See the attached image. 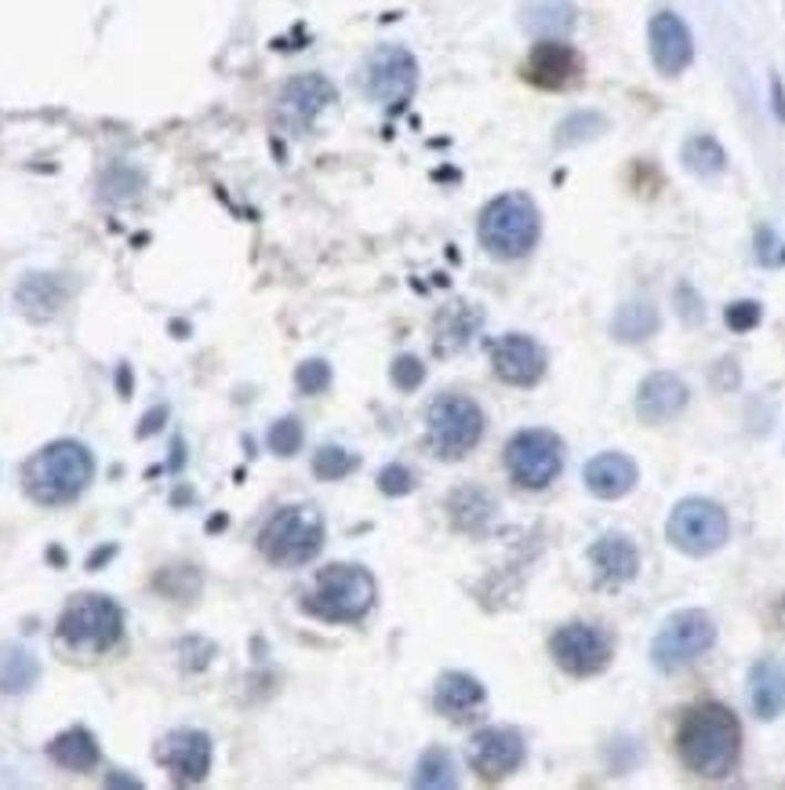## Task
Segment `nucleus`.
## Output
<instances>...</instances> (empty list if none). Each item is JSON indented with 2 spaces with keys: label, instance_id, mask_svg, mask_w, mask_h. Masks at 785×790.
<instances>
[{
  "label": "nucleus",
  "instance_id": "obj_1",
  "mask_svg": "<svg viewBox=\"0 0 785 790\" xmlns=\"http://www.w3.org/2000/svg\"><path fill=\"white\" fill-rule=\"evenodd\" d=\"M676 755L684 769L702 780H724L742 758V725L724 704H699L676 729Z\"/></svg>",
  "mask_w": 785,
  "mask_h": 790
},
{
  "label": "nucleus",
  "instance_id": "obj_2",
  "mask_svg": "<svg viewBox=\"0 0 785 790\" xmlns=\"http://www.w3.org/2000/svg\"><path fill=\"white\" fill-rule=\"evenodd\" d=\"M95 478V459L87 444L62 438L33 452L22 466V484L41 506H66Z\"/></svg>",
  "mask_w": 785,
  "mask_h": 790
},
{
  "label": "nucleus",
  "instance_id": "obj_3",
  "mask_svg": "<svg viewBox=\"0 0 785 790\" xmlns=\"http://www.w3.org/2000/svg\"><path fill=\"white\" fill-rule=\"evenodd\" d=\"M375 576L364 565H328L317 572L302 608L324 623H360L375 608Z\"/></svg>",
  "mask_w": 785,
  "mask_h": 790
},
{
  "label": "nucleus",
  "instance_id": "obj_4",
  "mask_svg": "<svg viewBox=\"0 0 785 790\" xmlns=\"http://www.w3.org/2000/svg\"><path fill=\"white\" fill-rule=\"evenodd\" d=\"M324 546V517L310 503L280 506L259 532V551L280 568L310 565Z\"/></svg>",
  "mask_w": 785,
  "mask_h": 790
},
{
  "label": "nucleus",
  "instance_id": "obj_5",
  "mask_svg": "<svg viewBox=\"0 0 785 790\" xmlns=\"http://www.w3.org/2000/svg\"><path fill=\"white\" fill-rule=\"evenodd\" d=\"M481 245L495 259H524L538 245L543 219H538L535 201L527 194H502L481 212Z\"/></svg>",
  "mask_w": 785,
  "mask_h": 790
},
{
  "label": "nucleus",
  "instance_id": "obj_6",
  "mask_svg": "<svg viewBox=\"0 0 785 790\" xmlns=\"http://www.w3.org/2000/svg\"><path fill=\"white\" fill-rule=\"evenodd\" d=\"M59 642L73 653H110L124 634V612L106 594H81L62 608L59 616Z\"/></svg>",
  "mask_w": 785,
  "mask_h": 790
},
{
  "label": "nucleus",
  "instance_id": "obj_7",
  "mask_svg": "<svg viewBox=\"0 0 785 790\" xmlns=\"http://www.w3.org/2000/svg\"><path fill=\"white\" fill-rule=\"evenodd\" d=\"M713 645H716V623L710 612L684 608V612H673V616L662 623V630L654 634L651 663L662 674H676L691 667L699 656L710 653Z\"/></svg>",
  "mask_w": 785,
  "mask_h": 790
},
{
  "label": "nucleus",
  "instance_id": "obj_8",
  "mask_svg": "<svg viewBox=\"0 0 785 790\" xmlns=\"http://www.w3.org/2000/svg\"><path fill=\"white\" fill-rule=\"evenodd\" d=\"M430 449L441 459L469 455L484 438V412L466 393H441L426 415Z\"/></svg>",
  "mask_w": 785,
  "mask_h": 790
},
{
  "label": "nucleus",
  "instance_id": "obj_9",
  "mask_svg": "<svg viewBox=\"0 0 785 790\" xmlns=\"http://www.w3.org/2000/svg\"><path fill=\"white\" fill-rule=\"evenodd\" d=\"M665 535L680 554L710 557L727 543V535H731L727 510L713 500H702V495H688V500H680L673 506V514H669Z\"/></svg>",
  "mask_w": 785,
  "mask_h": 790
},
{
  "label": "nucleus",
  "instance_id": "obj_10",
  "mask_svg": "<svg viewBox=\"0 0 785 790\" xmlns=\"http://www.w3.org/2000/svg\"><path fill=\"white\" fill-rule=\"evenodd\" d=\"M506 470L520 489H546L564 470V441L552 430H520L506 444Z\"/></svg>",
  "mask_w": 785,
  "mask_h": 790
},
{
  "label": "nucleus",
  "instance_id": "obj_11",
  "mask_svg": "<svg viewBox=\"0 0 785 790\" xmlns=\"http://www.w3.org/2000/svg\"><path fill=\"white\" fill-rule=\"evenodd\" d=\"M549 653L557 667L571 678H593L614 659V637L597 623H568L549 637Z\"/></svg>",
  "mask_w": 785,
  "mask_h": 790
},
{
  "label": "nucleus",
  "instance_id": "obj_12",
  "mask_svg": "<svg viewBox=\"0 0 785 790\" xmlns=\"http://www.w3.org/2000/svg\"><path fill=\"white\" fill-rule=\"evenodd\" d=\"M419 84V62L407 48L385 44L379 51H371L368 66H364V92L385 110H396L415 95Z\"/></svg>",
  "mask_w": 785,
  "mask_h": 790
},
{
  "label": "nucleus",
  "instance_id": "obj_13",
  "mask_svg": "<svg viewBox=\"0 0 785 790\" xmlns=\"http://www.w3.org/2000/svg\"><path fill=\"white\" fill-rule=\"evenodd\" d=\"M527 743L517 729L509 725H487L469 739V769L481 776V780H506L509 772H517L524 765Z\"/></svg>",
  "mask_w": 785,
  "mask_h": 790
},
{
  "label": "nucleus",
  "instance_id": "obj_14",
  "mask_svg": "<svg viewBox=\"0 0 785 790\" xmlns=\"http://www.w3.org/2000/svg\"><path fill=\"white\" fill-rule=\"evenodd\" d=\"M331 102H334V88L328 76H320V73L291 76L277 99V121L285 124L288 132H306Z\"/></svg>",
  "mask_w": 785,
  "mask_h": 790
},
{
  "label": "nucleus",
  "instance_id": "obj_15",
  "mask_svg": "<svg viewBox=\"0 0 785 790\" xmlns=\"http://www.w3.org/2000/svg\"><path fill=\"white\" fill-rule=\"evenodd\" d=\"M492 368L502 382H509V387H535V382L546 376L549 357L538 339L509 331V336H502L492 347Z\"/></svg>",
  "mask_w": 785,
  "mask_h": 790
},
{
  "label": "nucleus",
  "instance_id": "obj_16",
  "mask_svg": "<svg viewBox=\"0 0 785 790\" xmlns=\"http://www.w3.org/2000/svg\"><path fill=\"white\" fill-rule=\"evenodd\" d=\"M157 758L175 783H200L211 772V736L200 729H172L161 739Z\"/></svg>",
  "mask_w": 785,
  "mask_h": 790
},
{
  "label": "nucleus",
  "instance_id": "obj_17",
  "mask_svg": "<svg viewBox=\"0 0 785 790\" xmlns=\"http://www.w3.org/2000/svg\"><path fill=\"white\" fill-rule=\"evenodd\" d=\"M648 48H651V62L665 76L684 73L694 59V37L676 11H654L648 22Z\"/></svg>",
  "mask_w": 785,
  "mask_h": 790
},
{
  "label": "nucleus",
  "instance_id": "obj_18",
  "mask_svg": "<svg viewBox=\"0 0 785 790\" xmlns=\"http://www.w3.org/2000/svg\"><path fill=\"white\" fill-rule=\"evenodd\" d=\"M524 76L531 81L535 88H546V92H560V88L575 84L582 76V55L564 44L560 37L552 41H538L531 48V55L524 62Z\"/></svg>",
  "mask_w": 785,
  "mask_h": 790
},
{
  "label": "nucleus",
  "instance_id": "obj_19",
  "mask_svg": "<svg viewBox=\"0 0 785 790\" xmlns=\"http://www.w3.org/2000/svg\"><path fill=\"white\" fill-rule=\"evenodd\" d=\"M436 710L444 714L447 721H473L481 718L487 707V692L484 685L466 670H447L436 678V692H433Z\"/></svg>",
  "mask_w": 785,
  "mask_h": 790
},
{
  "label": "nucleus",
  "instance_id": "obj_20",
  "mask_svg": "<svg viewBox=\"0 0 785 790\" xmlns=\"http://www.w3.org/2000/svg\"><path fill=\"white\" fill-rule=\"evenodd\" d=\"M688 408V382L673 372H654L637 390V415L643 423H669Z\"/></svg>",
  "mask_w": 785,
  "mask_h": 790
},
{
  "label": "nucleus",
  "instance_id": "obj_21",
  "mask_svg": "<svg viewBox=\"0 0 785 790\" xmlns=\"http://www.w3.org/2000/svg\"><path fill=\"white\" fill-rule=\"evenodd\" d=\"M637 463L626 452H600L586 463L582 481L597 500H622L637 489Z\"/></svg>",
  "mask_w": 785,
  "mask_h": 790
},
{
  "label": "nucleus",
  "instance_id": "obj_22",
  "mask_svg": "<svg viewBox=\"0 0 785 790\" xmlns=\"http://www.w3.org/2000/svg\"><path fill=\"white\" fill-rule=\"evenodd\" d=\"M589 561H593V572L603 586H622L629 579H637V572H640L637 543L626 540V535H614V532L589 546Z\"/></svg>",
  "mask_w": 785,
  "mask_h": 790
},
{
  "label": "nucleus",
  "instance_id": "obj_23",
  "mask_svg": "<svg viewBox=\"0 0 785 790\" xmlns=\"http://www.w3.org/2000/svg\"><path fill=\"white\" fill-rule=\"evenodd\" d=\"M750 704L756 718L775 721L785 710V663L775 656L756 659L750 667Z\"/></svg>",
  "mask_w": 785,
  "mask_h": 790
},
{
  "label": "nucleus",
  "instance_id": "obj_24",
  "mask_svg": "<svg viewBox=\"0 0 785 790\" xmlns=\"http://www.w3.org/2000/svg\"><path fill=\"white\" fill-rule=\"evenodd\" d=\"M16 299H19V310L25 317H33V321H48V317H55L62 306H66L70 285L59 274H30L19 285Z\"/></svg>",
  "mask_w": 785,
  "mask_h": 790
},
{
  "label": "nucleus",
  "instance_id": "obj_25",
  "mask_svg": "<svg viewBox=\"0 0 785 790\" xmlns=\"http://www.w3.org/2000/svg\"><path fill=\"white\" fill-rule=\"evenodd\" d=\"M520 22L527 33L543 37V41H552V37H564L575 30L578 11L571 0H524Z\"/></svg>",
  "mask_w": 785,
  "mask_h": 790
},
{
  "label": "nucleus",
  "instance_id": "obj_26",
  "mask_svg": "<svg viewBox=\"0 0 785 790\" xmlns=\"http://www.w3.org/2000/svg\"><path fill=\"white\" fill-rule=\"evenodd\" d=\"M48 758L66 772H92L102 755H99V739L87 729H81V725H73V729L59 732L55 739H51Z\"/></svg>",
  "mask_w": 785,
  "mask_h": 790
},
{
  "label": "nucleus",
  "instance_id": "obj_27",
  "mask_svg": "<svg viewBox=\"0 0 785 790\" xmlns=\"http://www.w3.org/2000/svg\"><path fill=\"white\" fill-rule=\"evenodd\" d=\"M481 325H484V314L476 310V306H469V302L447 306V310L436 317V350L441 353L462 350L476 331H481Z\"/></svg>",
  "mask_w": 785,
  "mask_h": 790
},
{
  "label": "nucleus",
  "instance_id": "obj_28",
  "mask_svg": "<svg viewBox=\"0 0 785 790\" xmlns=\"http://www.w3.org/2000/svg\"><path fill=\"white\" fill-rule=\"evenodd\" d=\"M41 678V663L22 645H4L0 648V692L4 696H19L30 692Z\"/></svg>",
  "mask_w": 785,
  "mask_h": 790
},
{
  "label": "nucleus",
  "instance_id": "obj_29",
  "mask_svg": "<svg viewBox=\"0 0 785 790\" xmlns=\"http://www.w3.org/2000/svg\"><path fill=\"white\" fill-rule=\"evenodd\" d=\"M659 310H654L651 302H643V299H633V302H622L619 306V314H614V339H622V342H643V339H651L654 331H659Z\"/></svg>",
  "mask_w": 785,
  "mask_h": 790
},
{
  "label": "nucleus",
  "instance_id": "obj_30",
  "mask_svg": "<svg viewBox=\"0 0 785 790\" xmlns=\"http://www.w3.org/2000/svg\"><path fill=\"white\" fill-rule=\"evenodd\" d=\"M680 157H684L688 172L702 175V178L720 175V172L727 168V153H724V146H720L713 135H691Z\"/></svg>",
  "mask_w": 785,
  "mask_h": 790
},
{
  "label": "nucleus",
  "instance_id": "obj_31",
  "mask_svg": "<svg viewBox=\"0 0 785 790\" xmlns=\"http://www.w3.org/2000/svg\"><path fill=\"white\" fill-rule=\"evenodd\" d=\"M458 783V772H455V758L447 750L433 747L422 755L419 761V772H415V787H455Z\"/></svg>",
  "mask_w": 785,
  "mask_h": 790
},
{
  "label": "nucleus",
  "instance_id": "obj_32",
  "mask_svg": "<svg viewBox=\"0 0 785 790\" xmlns=\"http://www.w3.org/2000/svg\"><path fill=\"white\" fill-rule=\"evenodd\" d=\"M357 470V455L350 449H339V444H324L317 455H313V474L320 481H342L345 474Z\"/></svg>",
  "mask_w": 785,
  "mask_h": 790
},
{
  "label": "nucleus",
  "instance_id": "obj_33",
  "mask_svg": "<svg viewBox=\"0 0 785 790\" xmlns=\"http://www.w3.org/2000/svg\"><path fill=\"white\" fill-rule=\"evenodd\" d=\"M302 423L299 419H277L273 427H269V433H266V441H269V452H277V455H295L302 449Z\"/></svg>",
  "mask_w": 785,
  "mask_h": 790
},
{
  "label": "nucleus",
  "instance_id": "obj_34",
  "mask_svg": "<svg viewBox=\"0 0 785 790\" xmlns=\"http://www.w3.org/2000/svg\"><path fill=\"white\" fill-rule=\"evenodd\" d=\"M761 302H753V299H742V302H731L727 310H724V321L731 331H738V336H745V331H753L756 325H761Z\"/></svg>",
  "mask_w": 785,
  "mask_h": 790
},
{
  "label": "nucleus",
  "instance_id": "obj_35",
  "mask_svg": "<svg viewBox=\"0 0 785 790\" xmlns=\"http://www.w3.org/2000/svg\"><path fill=\"white\" fill-rule=\"evenodd\" d=\"M295 387L302 393H324L331 387V365L328 361H306L295 372Z\"/></svg>",
  "mask_w": 785,
  "mask_h": 790
},
{
  "label": "nucleus",
  "instance_id": "obj_36",
  "mask_svg": "<svg viewBox=\"0 0 785 790\" xmlns=\"http://www.w3.org/2000/svg\"><path fill=\"white\" fill-rule=\"evenodd\" d=\"M393 387L396 390H419L422 387V379H426V365L419 361V357H411V353H404V357H396L393 361Z\"/></svg>",
  "mask_w": 785,
  "mask_h": 790
},
{
  "label": "nucleus",
  "instance_id": "obj_37",
  "mask_svg": "<svg viewBox=\"0 0 785 790\" xmlns=\"http://www.w3.org/2000/svg\"><path fill=\"white\" fill-rule=\"evenodd\" d=\"M756 259H761V266H771V270L785 266V240L771 226L756 229Z\"/></svg>",
  "mask_w": 785,
  "mask_h": 790
},
{
  "label": "nucleus",
  "instance_id": "obj_38",
  "mask_svg": "<svg viewBox=\"0 0 785 790\" xmlns=\"http://www.w3.org/2000/svg\"><path fill=\"white\" fill-rule=\"evenodd\" d=\"M379 489L385 495H407L411 489H415V474H411V470L401 466V463H390L379 474Z\"/></svg>",
  "mask_w": 785,
  "mask_h": 790
},
{
  "label": "nucleus",
  "instance_id": "obj_39",
  "mask_svg": "<svg viewBox=\"0 0 785 790\" xmlns=\"http://www.w3.org/2000/svg\"><path fill=\"white\" fill-rule=\"evenodd\" d=\"M775 106H778V117L785 121V92H782L778 81H775Z\"/></svg>",
  "mask_w": 785,
  "mask_h": 790
}]
</instances>
